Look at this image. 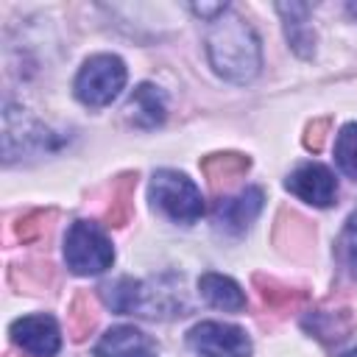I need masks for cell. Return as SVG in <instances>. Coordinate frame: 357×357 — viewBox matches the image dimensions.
<instances>
[{
	"mask_svg": "<svg viewBox=\"0 0 357 357\" xmlns=\"http://www.w3.org/2000/svg\"><path fill=\"white\" fill-rule=\"evenodd\" d=\"M206 56L215 73L231 84H248L262 67V45L248 20H243L231 6L209 22Z\"/></svg>",
	"mask_w": 357,
	"mask_h": 357,
	"instance_id": "1",
	"label": "cell"
},
{
	"mask_svg": "<svg viewBox=\"0 0 357 357\" xmlns=\"http://www.w3.org/2000/svg\"><path fill=\"white\" fill-rule=\"evenodd\" d=\"M106 307L123 315H142V318H176L184 315V282L181 276L162 273L153 279H114L100 287Z\"/></svg>",
	"mask_w": 357,
	"mask_h": 357,
	"instance_id": "2",
	"label": "cell"
},
{
	"mask_svg": "<svg viewBox=\"0 0 357 357\" xmlns=\"http://www.w3.org/2000/svg\"><path fill=\"white\" fill-rule=\"evenodd\" d=\"M64 259H67V268L78 276L103 273L114 262V248L98 223L75 220L64 237Z\"/></svg>",
	"mask_w": 357,
	"mask_h": 357,
	"instance_id": "3",
	"label": "cell"
},
{
	"mask_svg": "<svg viewBox=\"0 0 357 357\" xmlns=\"http://www.w3.org/2000/svg\"><path fill=\"white\" fill-rule=\"evenodd\" d=\"M126 64L120 56H112V53H98L92 59L84 61V67L78 70L75 75V98L84 103V106H92V109H100L106 103H112L120 89L126 86Z\"/></svg>",
	"mask_w": 357,
	"mask_h": 357,
	"instance_id": "4",
	"label": "cell"
},
{
	"mask_svg": "<svg viewBox=\"0 0 357 357\" xmlns=\"http://www.w3.org/2000/svg\"><path fill=\"white\" fill-rule=\"evenodd\" d=\"M151 201L176 223H195L204 215V198L192 178L178 170H156L151 178Z\"/></svg>",
	"mask_w": 357,
	"mask_h": 357,
	"instance_id": "5",
	"label": "cell"
},
{
	"mask_svg": "<svg viewBox=\"0 0 357 357\" xmlns=\"http://www.w3.org/2000/svg\"><path fill=\"white\" fill-rule=\"evenodd\" d=\"M187 346L198 357H251L245 329L223 321H201L187 332Z\"/></svg>",
	"mask_w": 357,
	"mask_h": 357,
	"instance_id": "6",
	"label": "cell"
},
{
	"mask_svg": "<svg viewBox=\"0 0 357 357\" xmlns=\"http://www.w3.org/2000/svg\"><path fill=\"white\" fill-rule=\"evenodd\" d=\"M284 187H287L296 198H301V201H307V204H312V206H329V204H335V198H337V178H335V173H332L329 167L318 165V162L298 165V167L287 176Z\"/></svg>",
	"mask_w": 357,
	"mask_h": 357,
	"instance_id": "7",
	"label": "cell"
},
{
	"mask_svg": "<svg viewBox=\"0 0 357 357\" xmlns=\"http://www.w3.org/2000/svg\"><path fill=\"white\" fill-rule=\"evenodd\" d=\"M11 340L20 349H25L28 354H33V357H53L61 349L59 324L45 312L17 318L11 324Z\"/></svg>",
	"mask_w": 357,
	"mask_h": 357,
	"instance_id": "8",
	"label": "cell"
},
{
	"mask_svg": "<svg viewBox=\"0 0 357 357\" xmlns=\"http://www.w3.org/2000/svg\"><path fill=\"white\" fill-rule=\"evenodd\" d=\"M262 201H265V192L259 187H245L240 195L223 198L215 206V226L226 234L245 231L257 220V215L262 212Z\"/></svg>",
	"mask_w": 357,
	"mask_h": 357,
	"instance_id": "9",
	"label": "cell"
},
{
	"mask_svg": "<svg viewBox=\"0 0 357 357\" xmlns=\"http://www.w3.org/2000/svg\"><path fill=\"white\" fill-rule=\"evenodd\" d=\"M95 357H156V343L137 326L120 324L95 343Z\"/></svg>",
	"mask_w": 357,
	"mask_h": 357,
	"instance_id": "10",
	"label": "cell"
},
{
	"mask_svg": "<svg viewBox=\"0 0 357 357\" xmlns=\"http://www.w3.org/2000/svg\"><path fill=\"white\" fill-rule=\"evenodd\" d=\"M42 134L45 131L36 123H31L22 114V109L6 106V112H3V156H6V162H14L33 145H42L45 142Z\"/></svg>",
	"mask_w": 357,
	"mask_h": 357,
	"instance_id": "11",
	"label": "cell"
},
{
	"mask_svg": "<svg viewBox=\"0 0 357 357\" xmlns=\"http://www.w3.org/2000/svg\"><path fill=\"white\" fill-rule=\"evenodd\" d=\"M165 114H167V98L156 84L134 86V92L128 95V103H126V117L137 128H156L165 123Z\"/></svg>",
	"mask_w": 357,
	"mask_h": 357,
	"instance_id": "12",
	"label": "cell"
},
{
	"mask_svg": "<svg viewBox=\"0 0 357 357\" xmlns=\"http://www.w3.org/2000/svg\"><path fill=\"white\" fill-rule=\"evenodd\" d=\"M248 167H251V159L237 151H220V153H209L201 159V173L215 192H220V190L231 187L237 178H243L248 173Z\"/></svg>",
	"mask_w": 357,
	"mask_h": 357,
	"instance_id": "13",
	"label": "cell"
},
{
	"mask_svg": "<svg viewBox=\"0 0 357 357\" xmlns=\"http://www.w3.org/2000/svg\"><path fill=\"white\" fill-rule=\"evenodd\" d=\"M276 11L284 20V33H287L290 47L301 59H310L315 53V31L310 28V6H304V3H276Z\"/></svg>",
	"mask_w": 357,
	"mask_h": 357,
	"instance_id": "14",
	"label": "cell"
},
{
	"mask_svg": "<svg viewBox=\"0 0 357 357\" xmlns=\"http://www.w3.org/2000/svg\"><path fill=\"white\" fill-rule=\"evenodd\" d=\"M251 282H254L262 304L273 312H296L307 304V290H301V287H290V284H284L273 276H265V273H254Z\"/></svg>",
	"mask_w": 357,
	"mask_h": 357,
	"instance_id": "15",
	"label": "cell"
},
{
	"mask_svg": "<svg viewBox=\"0 0 357 357\" xmlns=\"http://www.w3.org/2000/svg\"><path fill=\"white\" fill-rule=\"evenodd\" d=\"M198 290H201V296L212 307H218L223 312H240L245 307V293L240 290V284L231 276H223V273H212L209 271V273H204L198 279Z\"/></svg>",
	"mask_w": 357,
	"mask_h": 357,
	"instance_id": "16",
	"label": "cell"
},
{
	"mask_svg": "<svg viewBox=\"0 0 357 357\" xmlns=\"http://www.w3.org/2000/svg\"><path fill=\"white\" fill-rule=\"evenodd\" d=\"M351 315L349 310H321L304 318V329H310L318 340H324L326 346H337L351 335Z\"/></svg>",
	"mask_w": 357,
	"mask_h": 357,
	"instance_id": "17",
	"label": "cell"
},
{
	"mask_svg": "<svg viewBox=\"0 0 357 357\" xmlns=\"http://www.w3.org/2000/svg\"><path fill=\"white\" fill-rule=\"evenodd\" d=\"M134 190H137V173H123L112 184V198L103 212L106 226H126L134 215Z\"/></svg>",
	"mask_w": 357,
	"mask_h": 357,
	"instance_id": "18",
	"label": "cell"
},
{
	"mask_svg": "<svg viewBox=\"0 0 357 357\" xmlns=\"http://www.w3.org/2000/svg\"><path fill=\"white\" fill-rule=\"evenodd\" d=\"M98 324V312H95V304L89 298V293H75L73 301H70V310H67V329H70V337L73 340H84Z\"/></svg>",
	"mask_w": 357,
	"mask_h": 357,
	"instance_id": "19",
	"label": "cell"
},
{
	"mask_svg": "<svg viewBox=\"0 0 357 357\" xmlns=\"http://www.w3.org/2000/svg\"><path fill=\"white\" fill-rule=\"evenodd\" d=\"M335 162L337 167L357 181V123H346L335 139Z\"/></svg>",
	"mask_w": 357,
	"mask_h": 357,
	"instance_id": "20",
	"label": "cell"
},
{
	"mask_svg": "<svg viewBox=\"0 0 357 357\" xmlns=\"http://www.w3.org/2000/svg\"><path fill=\"white\" fill-rule=\"evenodd\" d=\"M47 220H53V209H33V212H28V215L20 218L17 226H14L17 240H20V243H33V240H39V237L47 231V226H50Z\"/></svg>",
	"mask_w": 357,
	"mask_h": 357,
	"instance_id": "21",
	"label": "cell"
},
{
	"mask_svg": "<svg viewBox=\"0 0 357 357\" xmlns=\"http://www.w3.org/2000/svg\"><path fill=\"white\" fill-rule=\"evenodd\" d=\"M340 254H343L346 268L357 276V209L349 215L346 229H343V234H340Z\"/></svg>",
	"mask_w": 357,
	"mask_h": 357,
	"instance_id": "22",
	"label": "cell"
},
{
	"mask_svg": "<svg viewBox=\"0 0 357 357\" xmlns=\"http://www.w3.org/2000/svg\"><path fill=\"white\" fill-rule=\"evenodd\" d=\"M329 126H332L329 117H318V120H312V123L307 126V131H304V139H301L304 148L312 151V153H321L324 145H326V137H329Z\"/></svg>",
	"mask_w": 357,
	"mask_h": 357,
	"instance_id": "23",
	"label": "cell"
},
{
	"mask_svg": "<svg viewBox=\"0 0 357 357\" xmlns=\"http://www.w3.org/2000/svg\"><path fill=\"white\" fill-rule=\"evenodd\" d=\"M343 357H357V349H351L349 354H343Z\"/></svg>",
	"mask_w": 357,
	"mask_h": 357,
	"instance_id": "24",
	"label": "cell"
},
{
	"mask_svg": "<svg viewBox=\"0 0 357 357\" xmlns=\"http://www.w3.org/2000/svg\"><path fill=\"white\" fill-rule=\"evenodd\" d=\"M349 11H351V14H357V6H349Z\"/></svg>",
	"mask_w": 357,
	"mask_h": 357,
	"instance_id": "25",
	"label": "cell"
}]
</instances>
